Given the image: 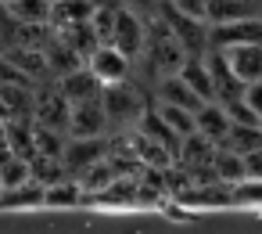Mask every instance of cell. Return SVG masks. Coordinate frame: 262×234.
I'll list each match as a JSON object with an SVG mask.
<instances>
[{
    "label": "cell",
    "mask_w": 262,
    "mask_h": 234,
    "mask_svg": "<svg viewBox=\"0 0 262 234\" xmlns=\"http://www.w3.org/2000/svg\"><path fill=\"white\" fill-rule=\"evenodd\" d=\"M244 101L255 108V115L262 119V80H255V83H248L244 87Z\"/></svg>",
    "instance_id": "cell-19"
},
{
    "label": "cell",
    "mask_w": 262,
    "mask_h": 234,
    "mask_svg": "<svg viewBox=\"0 0 262 234\" xmlns=\"http://www.w3.org/2000/svg\"><path fill=\"white\" fill-rule=\"evenodd\" d=\"M86 65L94 69V76L108 87V83H122V80H129L133 72H137V58L133 54H126L122 47H115V44H101L90 58H86Z\"/></svg>",
    "instance_id": "cell-3"
},
{
    "label": "cell",
    "mask_w": 262,
    "mask_h": 234,
    "mask_svg": "<svg viewBox=\"0 0 262 234\" xmlns=\"http://www.w3.org/2000/svg\"><path fill=\"white\" fill-rule=\"evenodd\" d=\"M262 15V0H208V26Z\"/></svg>",
    "instance_id": "cell-11"
},
{
    "label": "cell",
    "mask_w": 262,
    "mask_h": 234,
    "mask_svg": "<svg viewBox=\"0 0 262 234\" xmlns=\"http://www.w3.org/2000/svg\"><path fill=\"white\" fill-rule=\"evenodd\" d=\"M165 4H169V11H176V15L208 22V0H165Z\"/></svg>",
    "instance_id": "cell-17"
},
{
    "label": "cell",
    "mask_w": 262,
    "mask_h": 234,
    "mask_svg": "<svg viewBox=\"0 0 262 234\" xmlns=\"http://www.w3.org/2000/svg\"><path fill=\"white\" fill-rule=\"evenodd\" d=\"M112 44H115V47H122L126 54L140 58V51H144V44H147V18H144V15H137L133 8L119 4V15H115V33H112Z\"/></svg>",
    "instance_id": "cell-4"
},
{
    "label": "cell",
    "mask_w": 262,
    "mask_h": 234,
    "mask_svg": "<svg viewBox=\"0 0 262 234\" xmlns=\"http://www.w3.org/2000/svg\"><path fill=\"white\" fill-rule=\"evenodd\" d=\"M83 194L86 191H83L79 177H65V180H58V184H51L43 191V205H79Z\"/></svg>",
    "instance_id": "cell-15"
},
{
    "label": "cell",
    "mask_w": 262,
    "mask_h": 234,
    "mask_svg": "<svg viewBox=\"0 0 262 234\" xmlns=\"http://www.w3.org/2000/svg\"><path fill=\"white\" fill-rule=\"evenodd\" d=\"M119 4L133 8V11H137V15H144V18H155V15H162L165 0H119Z\"/></svg>",
    "instance_id": "cell-18"
},
{
    "label": "cell",
    "mask_w": 262,
    "mask_h": 234,
    "mask_svg": "<svg viewBox=\"0 0 262 234\" xmlns=\"http://www.w3.org/2000/svg\"><path fill=\"white\" fill-rule=\"evenodd\" d=\"M101 0H51V29H65L76 22H90Z\"/></svg>",
    "instance_id": "cell-9"
},
{
    "label": "cell",
    "mask_w": 262,
    "mask_h": 234,
    "mask_svg": "<svg viewBox=\"0 0 262 234\" xmlns=\"http://www.w3.org/2000/svg\"><path fill=\"white\" fill-rule=\"evenodd\" d=\"M101 101H104V112H108V123L115 133H126V130H137L147 105H151V90L137 80H122V83H108L101 90Z\"/></svg>",
    "instance_id": "cell-1"
},
{
    "label": "cell",
    "mask_w": 262,
    "mask_h": 234,
    "mask_svg": "<svg viewBox=\"0 0 262 234\" xmlns=\"http://www.w3.org/2000/svg\"><path fill=\"white\" fill-rule=\"evenodd\" d=\"M18 26L33 29V26H51V0H8L0 4Z\"/></svg>",
    "instance_id": "cell-12"
},
{
    "label": "cell",
    "mask_w": 262,
    "mask_h": 234,
    "mask_svg": "<svg viewBox=\"0 0 262 234\" xmlns=\"http://www.w3.org/2000/svg\"><path fill=\"white\" fill-rule=\"evenodd\" d=\"M223 144L233 148V151H241V155L262 148V123H230V133H226Z\"/></svg>",
    "instance_id": "cell-14"
},
{
    "label": "cell",
    "mask_w": 262,
    "mask_h": 234,
    "mask_svg": "<svg viewBox=\"0 0 262 234\" xmlns=\"http://www.w3.org/2000/svg\"><path fill=\"white\" fill-rule=\"evenodd\" d=\"M208 33H212L215 51H230V47H241V44H258L262 40V15L237 18V22H215Z\"/></svg>",
    "instance_id": "cell-6"
},
{
    "label": "cell",
    "mask_w": 262,
    "mask_h": 234,
    "mask_svg": "<svg viewBox=\"0 0 262 234\" xmlns=\"http://www.w3.org/2000/svg\"><path fill=\"white\" fill-rule=\"evenodd\" d=\"M230 112H226V105L223 101H205L201 108H198V133H205V137H212L215 144H223L226 141V133H230Z\"/></svg>",
    "instance_id": "cell-10"
},
{
    "label": "cell",
    "mask_w": 262,
    "mask_h": 234,
    "mask_svg": "<svg viewBox=\"0 0 262 234\" xmlns=\"http://www.w3.org/2000/svg\"><path fill=\"white\" fill-rule=\"evenodd\" d=\"M108 130H112V123H108V112H104L101 98L72 105V119H69V133L72 137H104Z\"/></svg>",
    "instance_id": "cell-5"
},
{
    "label": "cell",
    "mask_w": 262,
    "mask_h": 234,
    "mask_svg": "<svg viewBox=\"0 0 262 234\" xmlns=\"http://www.w3.org/2000/svg\"><path fill=\"white\" fill-rule=\"evenodd\" d=\"M244 162H248V180H262V148L248 151Z\"/></svg>",
    "instance_id": "cell-20"
},
{
    "label": "cell",
    "mask_w": 262,
    "mask_h": 234,
    "mask_svg": "<svg viewBox=\"0 0 262 234\" xmlns=\"http://www.w3.org/2000/svg\"><path fill=\"white\" fill-rule=\"evenodd\" d=\"M212 166H215V177H219L223 184H230V187H237V184H244V180H248V162H244V155H241V151H233V148H226V144H219V148H215Z\"/></svg>",
    "instance_id": "cell-13"
},
{
    "label": "cell",
    "mask_w": 262,
    "mask_h": 234,
    "mask_svg": "<svg viewBox=\"0 0 262 234\" xmlns=\"http://www.w3.org/2000/svg\"><path fill=\"white\" fill-rule=\"evenodd\" d=\"M58 87H61V94L76 105V101H90V98H101V90H104V83L94 76V69L83 62V65H76L72 72H65V76H58Z\"/></svg>",
    "instance_id": "cell-7"
},
{
    "label": "cell",
    "mask_w": 262,
    "mask_h": 234,
    "mask_svg": "<svg viewBox=\"0 0 262 234\" xmlns=\"http://www.w3.org/2000/svg\"><path fill=\"white\" fill-rule=\"evenodd\" d=\"M226 54V62H230V69L237 72V80L248 87V83H255V80H262V40L258 44H241V47H230V51H223Z\"/></svg>",
    "instance_id": "cell-8"
},
{
    "label": "cell",
    "mask_w": 262,
    "mask_h": 234,
    "mask_svg": "<svg viewBox=\"0 0 262 234\" xmlns=\"http://www.w3.org/2000/svg\"><path fill=\"white\" fill-rule=\"evenodd\" d=\"M8 141V119H0V144Z\"/></svg>",
    "instance_id": "cell-21"
},
{
    "label": "cell",
    "mask_w": 262,
    "mask_h": 234,
    "mask_svg": "<svg viewBox=\"0 0 262 234\" xmlns=\"http://www.w3.org/2000/svg\"><path fill=\"white\" fill-rule=\"evenodd\" d=\"M112 155V137H72L65 141V151H61V162L72 177H83L90 166H97L101 159Z\"/></svg>",
    "instance_id": "cell-2"
},
{
    "label": "cell",
    "mask_w": 262,
    "mask_h": 234,
    "mask_svg": "<svg viewBox=\"0 0 262 234\" xmlns=\"http://www.w3.org/2000/svg\"><path fill=\"white\" fill-rule=\"evenodd\" d=\"M155 108L162 112V119H165L180 137H187V133L198 130V112H190V108H183V105H169V101H155Z\"/></svg>",
    "instance_id": "cell-16"
}]
</instances>
